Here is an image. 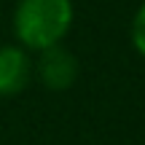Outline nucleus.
<instances>
[{
    "label": "nucleus",
    "mask_w": 145,
    "mask_h": 145,
    "mask_svg": "<svg viewBox=\"0 0 145 145\" xmlns=\"http://www.w3.org/2000/svg\"><path fill=\"white\" fill-rule=\"evenodd\" d=\"M72 24L70 0H19L14 11V32L22 46L43 51L59 46Z\"/></svg>",
    "instance_id": "nucleus-1"
},
{
    "label": "nucleus",
    "mask_w": 145,
    "mask_h": 145,
    "mask_svg": "<svg viewBox=\"0 0 145 145\" xmlns=\"http://www.w3.org/2000/svg\"><path fill=\"white\" fill-rule=\"evenodd\" d=\"M35 72L40 78V83L51 91H65L75 83L78 78V59L75 54L67 51L62 46H51V48H43L40 57H38Z\"/></svg>",
    "instance_id": "nucleus-2"
},
{
    "label": "nucleus",
    "mask_w": 145,
    "mask_h": 145,
    "mask_svg": "<svg viewBox=\"0 0 145 145\" xmlns=\"http://www.w3.org/2000/svg\"><path fill=\"white\" fill-rule=\"evenodd\" d=\"M32 62L24 48L0 46V97H14L30 83Z\"/></svg>",
    "instance_id": "nucleus-3"
},
{
    "label": "nucleus",
    "mask_w": 145,
    "mask_h": 145,
    "mask_svg": "<svg viewBox=\"0 0 145 145\" xmlns=\"http://www.w3.org/2000/svg\"><path fill=\"white\" fill-rule=\"evenodd\" d=\"M132 43H135V48L145 57V3L137 8L135 19H132Z\"/></svg>",
    "instance_id": "nucleus-4"
}]
</instances>
